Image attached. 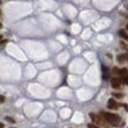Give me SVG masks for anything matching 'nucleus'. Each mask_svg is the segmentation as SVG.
<instances>
[{"instance_id":"4468645a","label":"nucleus","mask_w":128,"mask_h":128,"mask_svg":"<svg viewBox=\"0 0 128 128\" xmlns=\"http://www.w3.org/2000/svg\"><path fill=\"white\" fill-rule=\"evenodd\" d=\"M5 126H4V124H2V122H0V128H4Z\"/></svg>"},{"instance_id":"f03ea898","label":"nucleus","mask_w":128,"mask_h":128,"mask_svg":"<svg viewBox=\"0 0 128 128\" xmlns=\"http://www.w3.org/2000/svg\"><path fill=\"white\" fill-rule=\"evenodd\" d=\"M89 118H90L92 121H93L95 124H98V126L109 128V124L105 120V119H104V118L101 116V115H99V114H95V113H89Z\"/></svg>"},{"instance_id":"dca6fc26","label":"nucleus","mask_w":128,"mask_h":128,"mask_svg":"<svg viewBox=\"0 0 128 128\" xmlns=\"http://www.w3.org/2000/svg\"><path fill=\"white\" fill-rule=\"evenodd\" d=\"M1 39H2V35H0V40H1Z\"/></svg>"},{"instance_id":"a211bd4d","label":"nucleus","mask_w":128,"mask_h":128,"mask_svg":"<svg viewBox=\"0 0 128 128\" xmlns=\"http://www.w3.org/2000/svg\"><path fill=\"white\" fill-rule=\"evenodd\" d=\"M127 61H128V55H127Z\"/></svg>"},{"instance_id":"f8f14e48","label":"nucleus","mask_w":128,"mask_h":128,"mask_svg":"<svg viewBox=\"0 0 128 128\" xmlns=\"http://www.w3.org/2000/svg\"><path fill=\"white\" fill-rule=\"evenodd\" d=\"M113 95H114L115 98H122V96H124V94H118V93H114Z\"/></svg>"},{"instance_id":"423d86ee","label":"nucleus","mask_w":128,"mask_h":128,"mask_svg":"<svg viewBox=\"0 0 128 128\" xmlns=\"http://www.w3.org/2000/svg\"><path fill=\"white\" fill-rule=\"evenodd\" d=\"M110 84H112V87L115 89H119L121 87V81L118 78H113L110 79Z\"/></svg>"},{"instance_id":"7ed1b4c3","label":"nucleus","mask_w":128,"mask_h":128,"mask_svg":"<svg viewBox=\"0 0 128 128\" xmlns=\"http://www.w3.org/2000/svg\"><path fill=\"white\" fill-rule=\"evenodd\" d=\"M120 78H121V81L124 82V85H128V70L127 68H122L120 70Z\"/></svg>"},{"instance_id":"6e6552de","label":"nucleus","mask_w":128,"mask_h":128,"mask_svg":"<svg viewBox=\"0 0 128 128\" xmlns=\"http://www.w3.org/2000/svg\"><path fill=\"white\" fill-rule=\"evenodd\" d=\"M116 59L119 61V64H124V62L127 61V54H119Z\"/></svg>"},{"instance_id":"39448f33","label":"nucleus","mask_w":128,"mask_h":128,"mask_svg":"<svg viewBox=\"0 0 128 128\" xmlns=\"http://www.w3.org/2000/svg\"><path fill=\"white\" fill-rule=\"evenodd\" d=\"M119 106H120V104H118L116 101H115V99H109L108 100L107 107H108L109 109H118L119 108Z\"/></svg>"},{"instance_id":"9d476101","label":"nucleus","mask_w":128,"mask_h":128,"mask_svg":"<svg viewBox=\"0 0 128 128\" xmlns=\"http://www.w3.org/2000/svg\"><path fill=\"white\" fill-rule=\"evenodd\" d=\"M113 73H114V74H118V75H119V74H120V70H119L118 67H114V68H113Z\"/></svg>"},{"instance_id":"2eb2a0df","label":"nucleus","mask_w":128,"mask_h":128,"mask_svg":"<svg viewBox=\"0 0 128 128\" xmlns=\"http://www.w3.org/2000/svg\"><path fill=\"white\" fill-rule=\"evenodd\" d=\"M126 31H128V24L126 25Z\"/></svg>"},{"instance_id":"1a4fd4ad","label":"nucleus","mask_w":128,"mask_h":128,"mask_svg":"<svg viewBox=\"0 0 128 128\" xmlns=\"http://www.w3.org/2000/svg\"><path fill=\"white\" fill-rule=\"evenodd\" d=\"M87 127L88 128H101L100 126H98V124H88Z\"/></svg>"},{"instance_id":"20e7f679","label":"nucleus","mask_w":128,"mask_h":128,"mask_svg":"<svg viewBox=\"0 0 128 128\" xmlns=\"http://www.w3.org/2000/svg\"><path fill=\"white\" fill-rule=\"evenodd\" d=\"M101 70H102V79H104V80H108V79L110 78V72H109L108 67H106L105 65H102Z\"/></svg>"},{"instance_id":"f3484780","label":"nucleus","mask_w":128,"mask_h":128,"mask_svg":"<svg viewBox=\"0 0 128 128\" xmlns=\"http://www.w3.org/2000/svg\"><path fill=\"white\" fill-rule=\"evenodd\" d=\"M1 27H2V25H1V22H0V28H1Z\"/></svg>"},{"instance_id":"9b49d317","label":"nucleus","mask_w":128,"mask_h":128,"mask_svg":"<svg viewBox=\"0 0 128 128\" xmlns=\"http://www.w3.org/2000/svg\"><path fill=\"white\" fill-rule=\"evenodd\" d=\"M6 120H7L8 122H11V124H14V122H16V120H14V119H12L11 116H6Z\"/></svg>"},{"instance_id":"f257e3e1","label":"nucleus","mask_w":128,"mask_h":128,"mask_svg":"<svg viewBox=\"0 0 128 128\" xmlns=\"http://www.w3.org/2000/svg\"><path fill=\"white\" fill-rule=\"evenodd\" d=\"M100 115L104 118L110 126H114V127L119 126L121 122V118L119 116V115H116V114H113V113H108V112H101Z\"/></svg>"},{"instance_id":"ddd939ff","label":"nucleus","mask_w":128,"mask_h":128,"mask_svg":"<svg viewBox=\"0 0 128 128\" xmlns=\"http://www.w3.org/2000/svg\"><path fill=\"white\" fill-rule=\"evenodd\" d=\"M2 102H5V96L4 95H0V104H2Z\"/></svg>"},{"instance_id":"6ab92c4d","label":"nucleus","mask_w":128,"mask_h":128,"mask_svg":"<svg viewBox=\"0 0 128 128\" xmlns=\"http://www.w3.org/2000/svg\"><path fill=\"white\" fill-rule=\"evenodd\" d=\"M127 19H128V16H127Z\"/></svg>"},{"instance_id":"0eeeda50","label":"nucleus","mask_w":128,"mask_h":128,"mask_svg":"<svg viewBox=\"0 0 128 128\" xmlns=\"http://www.w3.org/2000/svg\"><path fill=\"white\" fill-rule=\"evenodd\" d=\"M118 34H119V36L120 38H122L124 40H126L128 42V33H127V31L126 30H120V31L118 32Z\"/></svg>"}]
</instances>
